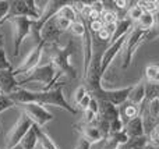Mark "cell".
Masks as SVG:
<instances>
[{
  "mask_svg": "<svg viewBox=\"0 0 159 149\" xmlns=\"http://www.w3.org/2000/svg\"><path fill=\"white\" fill-rule=\"evenodd\" d=\"M10 98L14 100L17 106L28 105V103H38V105H52L56 107L64 109L70 114L75 116L78 114V109L71 106L67 102L66 96L63 94L61 86H55L49 91H30L27 88H20L17 92L10 95Z\"/></svg>",
  "mask_w": 159,
  "mask_h": 149,
  "instance_id": "6da1fadb",
  "label": "cell"
},
{
  "mask_svg": "<svg viewBox=\"0 0 159 149\" xmlns=\"http://www.w3.org/2000/svg\"><path fill=\"white\" fill-rule=\"evenodd\" d=\"M74 42L73 39H70L67 42L66 46L60 47L59 45H45V52L50 53V63H53L56 66V68L59 70V72H61L63 75H67L69 78H77V70L73 66V63L70 61L71 56L74 55Z\"/></svg>",
  "mask_w": 159,
  "mask_h": 149,
  "instance_id": "7a4b0ae2",
  "label": "cell"
},
{
  "mask_svg": "<svg viewBox=\"0 0 159 149\" xmlns=\"http://www.w3.org/2000/svg\"><path fill=\"white\" fill-rule=\"evenodd\" d=\"M61 72H59V70L56 68V66L53 63H46V64H41L38 66L35 70L30 72L25 78L18 80L20 86L24 88V85L31 82H39L43 84V88L42 91H49V89L55 88V84L59 82V80L61 78Z\"/></svg>",
  "mask_w": 159,
  "mask_h": 149,
  "instance_id": "3957f363",
  "label": "cell"
},
{
  "mask_svg": "<svg viewBox=\"0 0 159 149\" xmlns=\"http://www.w3.org/2000/svg\"><path fill=\"white\" fill-rule=\"evenodd\" d=\"M34 127V121L24 113V112H20V117L16 121V124L10 128L8 134L6 135V148L10 149L14 148L17 145H20L21 139L25 137V134Z\"/></svg>",
  "mask_w": 159,
  "mask_h": 149,
  "instance_id": "277c9868",
  "label": "cell"
},
{
  "mask_svg": "<svg viewBox=\"0 0 159 149\" xmlns=\"http://www.w3.org/2000/svg\"><path fill=\"white\" fill-rule=\"evenodd\" d=\"M133 86H126V88H121V89H105V88H99L96 89L93 94L91 95H95V99L102 102H109L112 103L113 106L116 107H120V106L126 105L129 102V96H130V92H131Z\"/></svg>",
  "mask_w": 159,
  "mask_h": 149,
  "instance_id": "5b68a950",
  "label": "cell"
},
{
  "mask_svg": "<svg viewBox=\"0 0 159 149\" xmlns=\"http://www.w3.org/2000/svg\"><path fill=\"white\" fill-rule=\"evenodd\" d=\"M10 22L14 27V56H18L22 42L28 36L32 35L34 20L27 18V17H16V18H11Z\"/></svg>",
  "mask_w": 159,
  "mask_h": 149,
  "instance_id": "8992f818",
  "label": "cell"
},
{
  "mask_svg": "<svg viewBox=\"0 0 159 149\" xmlns=\"http://www.w3.org/2000/svg\"><path fill=\"white\" fill-rule=\"evenodd\" d=\"M45 45H46L45 42L35 45V47L30 52V55L25 57V60L14 70V75L16 77H18V75H28L32 70H35L38 66H41V59L45 52Z\"/></svg>",
  "mask_w": 159,
  "mask_h": 149,
  "instance_id": "52a82bcc",
  "label": "cell"
},
{
  "mask_svg": "<svg viewBox=\"0 0 159 149\" xmlns=\"http://www.w3.org/2000/svg\"><path fill=\"white\" fill-rule=\"evenodd\" d=\"M16 17H27V18H31L34 21H38L41 18L38 10H36L35 6V0H16V2L10 3V13L7 15V20L16 18Z\"/></svg>",
  "mask_w": 159,
  "mask_h": 149,
  "instance_id": "ba28073f",
  "label": "cell"
},
{
  "mask_svg": "<svg viewBox=\"0 0 159 149\" xmlns=\"http://www.w3.org/2000/svg\"><path fill=\"white\" fill-rule=\"evenodd\" d=\"M21 112H24L28 117L34 121V124L39 127H45L48 123H50L55 116L48 110L45 106L38 105V103H28V105H20Z\"/></svg>",
  "mask_w": 159,
  "mask_h": 149,
  "instance_id": "9c48e42d",
  "label": "cell"
},
{
  "mask_svg": "<svg viewBox=\"0 0 159 149\" xmlns=\"http://www.w3.org/2000/svg\"><path fill=\"white\" fill-rule=\"evenodd\" d=\"M144 36L145 32L141 29L138 25L134 24V28L131 29L129 35V39L126 42V49H124V60H123V68H127L131 63V59L134 56V53L137 52L138 46L144 42Z\"/></svg>",
  "mask_w": 159,
  "mask_h": 149,
  "instance_id": "30bf717a",
  "label": "cell"
},
{
  "mask_svg": "<svg viewBox=\"0 0 159 149\" xmlns=\"http://www.w3.org/2000/svg\"><path fill=\"white\" fill-rule=\"evenodd\" d=\"M130 32H131V31H130ZM129 35H130V33H129ZM129 35H126V36H123V38L117 39L116 42L109 43V46H107V49H106V52H105L103 57H102V64H101L102 75L106 72L107 67L110 66V63L113 61V59L119 55V52H120V50L126 46V42H127V39H129Z\"/></svg>",
  "mask_w": 159,
  "mask_h": 149,
  "instance_id": "8fae6325",
  "label": "cell"
},
{
  "mask_svg": "<svg viewBox=\"0 0 159 149\" xmlns=\"http://www.w3.org/2000/svg\"><path fill=\"white\" fill-rule=\"evenodd\" d=\"M21 88L17 77L14 75V70H6L0 71V91L3 95L10 96L11 94L17 92Z\"/></svg>",
  "mask_w": 159,
  "mask_h": 149,
  "instance_id": "7c38bea8",
  "label": "cell"
},
{
  "mask_svg": "<svg viewBox=\"0 0 159 149\" xmlns=\"http://www.w3.org/2000/svg\"><path fill=\"white\" fill-rule=\"evenodd\" d=\"M74 128L78 131L80 134H81V138L87 139L92 147L93 145H96V144H99L101 141H103L105 139V135L101 133V130H99L95 124L85 125V124H82L81 123V124H75Z\"/></svg>",
  "mask_w": 159,
  "mask_h": 149,
  "instance_id": "4fadbf2b",
  "label": "cell"
},
{
  "mask_svg": "<svg viewBox=\"0 0 159 149\" xmlns=\"http://www.w3.org/2000/svg\"><path fill=\"white\" fill-rule=\"evenodd\" d=\"M147 99V81H140L137 85L133 86L129 96V103L134 106H140L145 102Z\"/></svg>",
  "mask_w": 159,
  "mask_h": 149,
  "instance_id": "5bb4252c",
  "label": "cell"
},
{
  "mask_svg": "<svg viewBox=\"0 0 159 149\" xmlns=\"http://www.w3.org/2000/svg\"><path fill=\"white\" fill-rule=\"evenodd\" d=\"M99 117H102L110 124L116 119H120V109L113 106L112 103L102 100V102H99Z\"/></svg>",
  "mask_w": 159,
  "mask_h": 149,
  "instance_id": "9a60e30c",
  "label": "cell"
},
{
  "mask_svg": "<svg viewBox=\"0 0 159 149\" xmlns=\"http://www.w3.org/2000/svg\"><path fill=\"white\" fill-rule=\"evenodd\" d=\"M124 131L127 133L129 138H138V137L145 135V130H144V124H143L141 116L135 117V119H133V120H129L127 124L124 125Z\"/></svg>",
  "mask_w": 159,
  "mask_h": 149,
  "instance_id": "2e32d148",
  "label": "cell"
},
{
  "mask_svg": "<svg viewBox=\"0 0 159 149\" xmlns=\"http://www.w3.org/2000/svg\"><path fill=\"white\" fill-rule=\"evenodd\" d=\"M34 128L36 131V135H38V139H39V144H41V148L42 149H59L56 147L55 141L50 138V135L45 131L43 127H39V125L34 124Z\"/></svg>",
  "mask_w": 159,
  "mask_h": 149,
  "instance_id": "e0dca14e",
  "label": "cell"
},
{
  "mask_svg": "<svg viewBox=\"0 0 159 149\" xmlns=\"http://www.w3.org/2000/svg\"><path fill=\"white\" fill-rule=\"evenodd\" d=\"M38 145H39L38 135H36L35 128L32 127L27 134H25L24 138L21 139V142H20V147H22L24 149H36V148H38Z\"/></svg>",
  "mask_w": 159,
  "mask_h": 149,
  "instance_id": "ac0fdd59",
  "label": "cell"
},
{
  "mask_svg": "<svg viewBox=\"0 0 159 149\" xmlns=\"http://www.w3.org/2000/svg\"><path fill=\"white\" fill-rule=\"evenodd\" d=\"M137 25L144 31V32H148L151 31L152 28H155L157 25V18H155V14H151V13H144V15L140 18V21L137 22Z\"/></svg>",
  "mask_w": 159,
  "mask_h": 149,
  "instance_id": "d6986e66",
  "label": "cell"
},
{
  "mask_svg": "<svg viewBox=\"0 0 159 149\" xmlns=\"http://www.w3.org/2000/svg\"><path fill=\"white\" fill-rule=\"evenodd\" d=\"M147 145H148V135H143L138 138H130L119 149H144Z\"/></svg>",
  "mask_w": 159,
  "mask_h": 149,
  "instance_id": "ffe728a7",
  "label": "cell"
},
{
  "mask_svg": "<svg viewBox=\"0 0 159 149\" xmlns=\"http://www.w3.org/2000/svg\"><path fill=\"white\" fill-rule=\"evenodd\" d=\"M71 3L73 2H70V3H67L66 6H63V7L59 10V13H57V17H61V18H66V20H69L70 22H75V21H78V13L74 10V7L71 6Z\"/></svg>",
  "mask_w": 159,
  "mask_h": 149,
  "instance_id": "44dd1931",
  "label": "cell"
},
{
  "mask_svg": "<svg viewBox=\"0 0 159 149\" xmlns=\"http://www.w3.org/2000/svg\"><path fill=\"white\" fill-rule=\"evenodd\" d=\"M144 8L141 7L138 3H135L134 6H131L130 7V10L127 11V18L130 20V21H133V22H138L140 21V18L144 15Z\"/></svg>",
  "mask_w": 159,
  "mask_h": 149,
  "instance_id": "7402d4cb",
  "label": "cell"
},
{
  "mask_svg": "<svg viewBox=\"0 0 159 149\" xmlns=\"http://www.w3.org/2000/svg\"><path fill=\"white\" fill-rule=\"evenodd\" d=\"M123 106H124L123 114H124V117H127V121L140 116V107H138V106H134V105H131V103H129V102H127L126 105H123Z\"/></svg>",
  "mask_w": 159,
  "mask_h": 149,
  "instance_id": "603a6c76",
  "label": "cell"
},
{
  "mask_svg": "<svg viewBox=\"0 0 159 149\" xmlns=\"http://www.w3.org/2000/svg\"><path fill=\"white\" fill-rule=\"evenodd\" d=\"M85 21V24L82 21H75V22H73L71 24V28H70V31L73 32V35L74 36H84L85 35V32H87V20H84Z\"/></svg>",
  "mask_w": 159,
  "mask_h": 149,
  "instance_id": "cb8c5ba5",
  "label": "cell"
},
{
  "mask_svg": "<svg viewBox=\"0 0 159 149\" xmlns=\"http://www.w3.org/2000/svg\"><path fill=\"white\" fill-rule=\"evenodd\" d=\"M101 20H102V22H103L105 25L115 24V22H119V15H117V13H116V11L105 10L103 13H102V15H101Z\"/></svg>",
  "mask_w": 159,
  "mask_h": 149,
  "instance_id": "d4e9b609",
  "label": "cell"
},
{
  "mask_svg": "<svg viewBox=\"0 0 159 149\" xmlns=\"http://www.w3.org/2000/svg\"><path fill=\"white\" fill-rule=\"evenodd\" d=\"M138 4L144 8V11L151 14L159 13V2H138Z\"/></svg>",
  "mask_w": 159,
  "mask_h": 149,
  "instance_id": "484cf974",
  "label": "cell"
},
{
  "mask_svg": "<svg viewBox=\"0 0 159 149\" xmlns=\"http://www.w3.org/2000/svg\"><path fill=\"white\" fill-rule=\"evenodd\" d=\"M14 106H17V105L14 103V100L11 99L10 96H7V95H0V113H3V112L7 110V109L14 107Z\"/></svg>",
  "mask_w": 159,
  "mask_h": 149,
  "instance_id": "4316f807",
  "label": "cell"
},
{
  "mask_svg": "<svg viewBox=\"0 0 159 149\" xmlns=\"http://www.w3.org/2000/svg\"><path fill=\"white\" fill-rule=\"evenodd\" d=\"M10 3L11 2L0 0V24H3L7 20V15L10 13Z\"/></svg>",
  "mask_w": 159,
  "mask_h": 149,
  "instance_id": "83f0119b",
  "label": "cell"
},
{
  "mask_svg": "<svg viewBox=\"0 0 159 149\" xmlns=\"http://www.w3.org/2000/svg\"><path fill=\"white\" fill-rule=\"evenodd\" d=\"M159 72V66L158 64H149L145 68V78L148 82H152L157 77V74Z\"/></svg>",
  "mask_w": 159,
  "mask_h": 149,
  "instance_id": "f1b7e54d",
  "label": "cell"
},
{
  "mask_svg": "<svg viewBox=\"0 0 159 149\" xmlns=\"http://www.w3.org/2000/svg\"><path fill=\"white\" fill-rule=\"evenodd\" d=\"M6 70H13V67L6 56V50L2 47L0 49V71H6Z\"/></svg>",
  "mask_w": 159,
  "mask_h": 149,
  "instance_id": "f546056e",
  "label": "cell"
},
{
  "mask_svg": "<svg viewBox=\"0 0 159 149\" xmlns=\"http://www.w3.org/2000/svg\"><path fill=\"white\" fill-rule=\"evenodd\" d=\"M148 144L155 148H159V125L148 134Z\"/></svg>",
  "mask_w": 159,
  "mask_h": 149,
  "instance_id": "4dcf8cb0",
  "label": "cell"
},
{
  "mask_svg": "<svg viewBox=\"0 0 159 149\" xmlns=\"http://www.w3.org/2000/svg\"><path fill=\"white\" fill-rule=\"evenodd\" d=\"M87 94H89V91H88L87 86H85V85H80L78 88L75 89V92H74V102H75V105H78V103L82 100V98H84Z\"/></svg>",
  "mask_w": 159,
  "mask_h": 149,
  "instance_id": "1f68e13d",
  "label": "cell"
},
{
  "mask_svg": "<svg viewBox=\"0 0 159 149\" xmlns=\"http://www.w3.org/2000/svg\"><path fill=\"white\" fill-rule=\"evenodd\" d=\"M55 20H56V25H57V28L61 31V32H64V31H67V29H70V28H71L73 22H70L69 20L61 18V17H57V15L55 17Z\"/></svg>",
  "mask_w": 159,
  "mask_h": 149,
  "instance_id": "d6a6232c",
  "label": "cell"
},
{
  "mask_svg": "<svg viewBox=\"0 0 159 149\" xmlns=\"http://www.w3.org/2000/svg\"><path fill=\"white\" fill-rule=\"evenodd\" d=\"M103 27H105V24L102 22V20H98V21H92V22H89V31H91V33H98L101 29H103Z\"/></svg>",
  "mask_w": 159,
  "mask_h": 149,
  "instance_id": "836d02e7",
  "label": "cell"
},
{
  "mask_svg": "<svg viewBox=\"0 0 159 149\" xmlns=\"http://www.w3.org/2000/svg\"><path fill=\"white\" fill-rule=\"evenodd\" d=\"M91 99H92V95H91V94H87V95H85L84 98H82V100H81V102L78 103L77 106H78L80 109H82V110H87V109L89 107Z\"/></svg>",
  "mask_w": 159,
  "mask_h": 149,
  "instance_id": "e575fe53",
  "label": "cell"
},
{
  "mask_svg": "<svg viewBox=\"0 0 159 149\" xmlns=\"http://www.w3.org/2000/svg\"><path fill=\"white\" fill-rule=\"evenodd\" d=\"M91 6H92V10L96 11V13H99V14H102L105 11L103 2H92L91 3Z\"/></svg>",
  "mask_w": 159,
  "mask_h": 149,
  "instance_id": "d590c367",
  "label": "cell"
},
{
  "mask_svg": "<svg viewBox=\"0 0 159 149\" xmlns=\"http://www.w3.org/2000/svg\"><path fill=\"white\" fill-rule=\"evenodd\" d=\"M88 109H89L91 112H93L95 114H98V116H99V102H98V100H96L93 96H92V99H91L89 107H88Z\"/></svg>",
  "mask_w": 159,
  "mask_h": 149,
  "instance_id": "8d00e7d4",
  "label": "cell"
},
{
  "mask_svg": "<svg viewBox=\"0 0 159 149\" xmlns=\"http://www.w3.org/2000/svg\"><path fill=\"white\" fill-rule=\"evenodd\" d=\"M105 29L107 31V33H109L110 36H115V33H116V31H117V22H115V24H107V25H105Z\"/></svg>",
  "mask_w": 159,
  "mask_h": 149,
  "instance_id": "74e56055",
  "label": "cell"
},
{
  "mask_svg": "<svg viewBox=\"0 0 159 149\" xmlns=\"http://www.w3.org/2000/svg\"><path fill=\"white\" fill-rule=\"evenodd\" d=\"M77 148H78V149H91V148H92V145H91L89 142L87 141V139L80 138V145H78Z\"/></svg>",
  "mask_w": 159,
  "mask_h": 149,
  "instance_id": "f35d334b",
  "label": "cell"
},
{
  "mask_svg": "<svg viewBox=\"0 0 159 149\" xmlns=\"http://www.w3.org/2000/svg\"><path fill=\"white\" fill-rule=\"evenodd\" d=\"M126 4H127V2H124V0H120V2H115L116 10H124V8H126Z\"/></svg>",
  "mask_w": 159,
  "mask_h": 149,
  "instance_id": "ab89813d",
  "label": "cell"
},
{
  "mask_svg": "<svg viewBox=\"0 0 159 149\" xmlns=\"http://www.w3.org/2000/svg\"><path fill=\"white\" fill-rule=\"evenodd\" d=\"M158 66H159V64H158ZM152 82H155V84H158V85H159V72L157 74V77H155V80L152 81Z\"/></svg>",
  "mask_w": 159,
  "mask_h": 149,
  "instance_id": "60d3db41",
  "label": "cell"
},
{
  "mask_svg": "<svg viewBox=\"0 0 159 149\" xmlns=\"http://www.w3.org/2000/svg\"><path fill=\"white\" fill-rule=\"evenodd\" d=\"M3 43H4V42H3V36H2V33H0V49L3 47Z\"/></svg>",
  "mask_w": 159,
  "mask_h": 149,
  "instance_id": "b9f144b4",
  "label": "cell"
},
{
  "mask_svg": "<svg viewBox=\"0 0 159 149\" xmlns=\"http://www.w3.org/2000/svg\"><path fill=\"white\" fill-rule=\"evenodd\" d=\"M4 149H7V148H4ZM10 149H24L22 147H20V145H17V147H14V148H10Z\"/></svg>",
  "mask_w": 159,
  "mask_h": 149,
  "instance_id": "7bdbcfd3",
  "label": "cell"
},
{
  "mask_svg": "<svg viewBox=\"0 0 159 149\" xmlns=\"http://www.w3.org/2000/svg\"><path fill=\"white\" fill-rule=\"evenodd\" d=\"M75 149H78V148H75Z\"/></svg>",
  "mask_w": 159,
  "mask_h": 149,
  "instance_id": "ee69618b",
  "label": "cell"
}]
</instances>
